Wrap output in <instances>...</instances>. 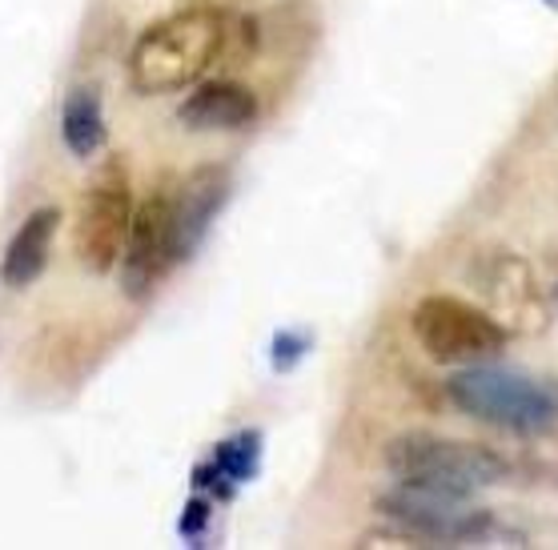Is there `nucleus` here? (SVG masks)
<instances>
[{"instance_id":"f257e3e1","label":"nucleus","mask_w":558,"mask_h":550,"mask_svg":"<svg viewBox=\"0 0 558 550\" xmlns=\"http://www.w3.org/2000/svg\"><path fill=\"white\" fill-rule=\"evenodd\" d=\"M238 21L217 4H185L153 21L129 49V85L141 97H166L197 85L226 57Z\"/></svg>"},{"instance_id":"f03ea898","label":"nucleus","mask_w":558,"mask_h":550,"mask_svg":"<svg viewBox=\"0 0 558 550\" xmlns=\"http://www.w3.org/2000/svg\"><path fill=\"white\" fill-rule=\"evenodd\" d=\"M386 470L398 487L430 490L446 499H470L507 478V462L478 442L438 435H398L386 447Z\"/></svg>"},{"instance_id":"7ed1b4c3","label":"nucleus","mask_w":558,"mask_h":550,"mask_svg":"<svg viewBox=\"0 0 558 550\" xmlns=\"http://www.w3.org/2000/svg\"><path fill=\"white\" fill-rule=\"evenodd\" d=\"M446 394L466 418L510 435H543L558 423V390L502 366L470 362L446 382Z\"/></svg>"},{"instance_id":"20e7f679","label":"nucleus","mask_w":558,"mask_h":550,"mask_svg":"<svg viewBox=\"0 0 558 550\" xmlns=\"http://www.w3.org/2000/svg\"><path fill=\"white\" fill-rule=\"evenodd\" d=\"M133 213H137V201H133L129 161L121 154L105 157L81 193L73 233V249L89 273H109L121 261L129 230H133Z\"/></svg>"},{"instance_id":"39448f33","label":"nucleus","mask_w":558,"mask_h":550,"mask_svg":"<svg viewBox=\"0 0 558 550\" xmlns=\"http://www.w3.org/2000/svg\"><path fill=\"white\" fill-rule=\"evenodd\" d=\"M410 330L418 338V346L430 354V362H442V366L486 362L502 354L510 342V333L483 306L450 294L422 297L410 314Z\"/></svg>"},{"instance_id":"423d86ee","label":"nucleus","mask_w":558,"mask_h":550,"mask_svg":"<svg viewBox=\"0 0 558 550\" xmlns=\"http://www.w3.org/2000/svg\"><path fill=\"white\" fill-rule=\"evenodd\" d=\"M378 511L402 526V535L414 538L418 547H483L486 538L498 535L495 514L466 506V499H446L430 490L398 487L378 499Z\"/></svg>"},{"instance_id":"0eeeda50","label":"nucleus","mask_w":558,"mask_h":550,"mask_svg":"<svg viewBox=\"0 0 558 550\" xmlns=\"http://www.w3.org/2000/svg\"><path fill=\"white\" fill-rule=\"evenodd\" d=\"M470 285L478 294V306L510 333V338H531L543 333L550 321V306H546L543 285L534 282L531 266L522 257L495 249L483 254L470 266Z\"/></svg>"},{"instance_id":"6e6552de","label":"nucleus","mask_w":558,"mask_h":550,"mask_svg":"<svg viewBox=\"0 0 558 550\" xmlns=\"http://www.w3.org/2000/svg\"><path fill=\"white\" fill-rule=\"evenodd\" d=\"M233 178L226 166H197L178 190H169V237H173V266L190 261L202 249L205 233L214 230L217 213L226 209Z\"/></svg>"},{"instance_id":"1a4fd4ad","label":"nucleus","mask_w":558,"mask_h":550,"mask_svg":"<svg viewBox=\"0 0 558 550\" xmlns=\"http://www.w3.org/2000/svg\"><path fill=\"white\" fill-rule=\"evenodd\" d=\"M173 269V237H169V190L149 193L133 213L125 254H121V285L129 297H149L153 285Z\"/></svg>"},{"instance_id":"9d476101","label":"nucleus","mask_w":558,"mask_h":550,"mask_svg":"<svg viewBox=\"0 0 558 550\" xmlns=\"http://www.w3.org/2000/svg\"><path fill=\"white\" fill-rule=\"evenodd\" d=\"M262 105H257V93L245 89L242 81H205L181 101L178 121L193 133H229V129H245L254 125Z\"/></svg>"},{"instance_id":"9b49d317","label":"nucleus","mask_w":558,"mask_h":550,"mask_svg":"<svg viewBox=\"0 0 558 550\" xmlns=\"http://www.w3.org/2000/svg\"><path fill=\"white\" fill-rule=\"evenodd\" d=\"M57 230H61V209H57V205L33 209V213L21 221V230L9 237V245H4L0 282L9 285V290H28V285L37 282L40 273H45V266H49Z\"/></svg>"},{"instance_id":"f8f14e48","label":"nucleus","mask_w":558,"mask_h":550,"mask_svg":"<svg viewBox=\"0 0 558 550\" xmlns=\"http://www.w3.org/2000/svg\"><path fill=\"white\" fill-rule=\"evenodd\" d=\"M61 142L73 157L101 154L105 145V105L93 85H76L61 109Z\"/></svg>"},{"instance_id":"ddd939ff","label":"nucleus","mask_w":558,"mask_h":550,"mask_svg":"<svg viewBox=\"0 0 558 550\" xmlns=\"http://www.w3.org/2000/svg\"><path fill=\"white\" fill-rule=\"evenodd\" d=\"M257 459H262V435H257V430H242L238 438H226L214 454L217 470L226 474L233 487H242V482L254 478Z\"/></svg>"},{"instance_id":"4468645a","label":"nucleus","mask_w":558,"mask_h":550,"mask_svg":"<svg viewBox=\"0 0 558 550\" xmlns=\"http://www.w3.org/2000/svg\"><path fill=\"white\" fill-rule=\"evenodd\" d=\"M302 354H305V342L298 333H278L274 346H269V362H274L278 370H290L293 362H302Z\"/></svg>"},{"instance_id":"2eb2a0df","label":"nucleus","mask_w":558,"mask_h":550,"mask_svg":"<svg viewBox=\"0 0 558 550\" xmlns=\"http://www.w3.org/2000/svg\"><path fill=\"white\" fill-rule=\"evenodd\" d=\"M209 526V499H193L181 518V538H202Z\"/></svg>"},{"instance_id":"dca6fc26","label":"nucleus","mask_w":558,"mask_h":550,"mask_svg":"<svg viewBox=\"0 0 558 550\" xmlns=\"http://www.w3.org/2000/svg\"><path fill=\"white\" fill-rule=\"evenodd\" d=\"M546 294H550V302L558 306V254L550 257V278H546Z\"/></svg>"},{"instance_id":"f3484780","label":"nucleus","mask_w":558,"mask_h":550,"mask_svg":"<svg viewBox=\"0 0 558 550\" xmlns=\"http://www.w3.org/2000/svg\"><path fill=\"white\" fill-rule=\"evenodd\" d=\"M546 4H558V0H546Z\"/></svg>"}]
</instances>
